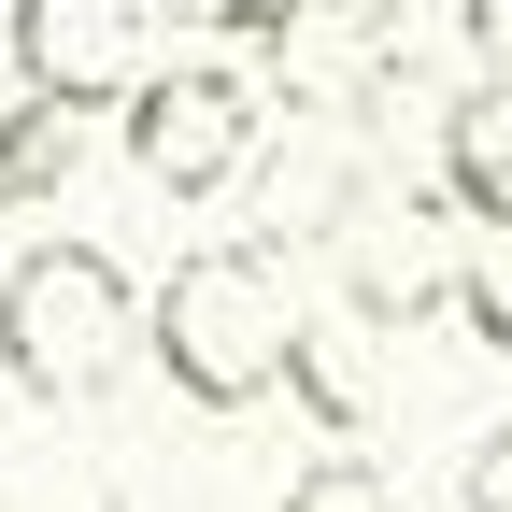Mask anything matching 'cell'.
<instances>
[{"label":"cell","mask_w":512,"mask_h":512,"mask_svg":"<svg viewBox=\"0 0 512 512\" xmlns=\"http://www.w3.org/2000/svg\"><path fill=\"white\" fill-rule=\"evenodd\" d=\"M456 43H470L484 86H512V0H456Z\"/></svg>","instance_id":"12"},{"label":"cell","mask_w":512,"mask_h":512,"mask_svg":"<svg viewBox=\"0 0 512 512\" xmlns=\"http://www.w3.org/2000/svg\"><path fill=\"white\" fill-rule=\"evenodd\" d=\"M441 200L512 242V86H470L456 114H441Z\"/></svg>","instance_id":"9"},{"label":"cell","mask_w":512,"mask_h":512,"mask_svg":"<svg viewBox=\"0 0 512 512\" xmlns=\"http://www.w3.org/2000/svg\"><path fill=\"white\" fill-rule=\"evenodd\" d=\"M128 370H143V285H128L100 242L43 228L15 271H0V384L86 413L100 384H128Z\"/></svg>","instance_id":"2"},{"label":"cell","mask_w":512,"mask_h":512,"mask_svg":"<svg viewBox=\"0 0 512 512\" xmlns=\"http://www.w3.org/2000/svg\"><path fill=\"white\" fill-rule=\"evenodd\" d=\"M128 29H143V0H0V43H15V86L43 100H128Z\"/></svg>","instance_id":"6"},{"label":"cell","mask_w":512,"mask_h":512,"mask_svg":"<svg viewBox=\"0 0 512 512\" xmlns=\"http://www.w3.org/2000/svg\"><path fill=\"white\" fill-rule=\"evenodd\" d=\"M256 143H271V114H256V86L214 72V57H171V72L128 86V171H143L157 200H228L256 171Z\"/></svg>","instance_id":"3"},{"label":"cell","mask_w":512,"mask_h":512,"mask_svg":"<svg viewBox=\"0 0 512 512\" xmlns=\"http://www.w3.org/2000/svg\"><path fill=\"white\" fill-rule=\"evenodd\" d=\"M356 342H370V313H299V342H285V399L313 413V441H370V413H384Z\"/></svg>","instance_id":"7"},{"label":"cell","mask_w":512,"mask_h":512,"mask_svg":"<svg viewBox=\"0 0 512 512\" xmlns=\"http://www.w3.org/2000/svg\"><path fill=\"white\" fill-rule=\"evenodd\" d=\"M72 171H86V100L15 86V114H0V214H57Z\"/></svg>","instance_id":"8"},{"label":"cell","mask_w":512,"mask_h":512,"mask_svg":"<svg viewBox=\"0 0 512 512\" xmlns=\"http://www.w3.org/2000/svg\"><path fill=\"white\" fill-rule=\"evenodd\" d=\"M285 342H299V299H285L271 242H200V256H171V285L143 299V356L171 370L185 413L285 399Z\"/></svg>","instance_id":"1"},{"label":"cell","mask_w":512,"mask_h":512,"mask_svg":"<svg viewBox=\"0 0 512 512\" xmlns=\"http://www.w3.org/2000/svg\"><path fill=\"white\" fill-rule=\"evenodd\" d=\"M356 200H370V114L285 100V128L256 143V228H271V242H342Z\"/></svg>","instance_id":"4"},{"label":"cell","mask_w":512,"mask_h":512,"mask_svg":"<svg viewBox=\"0 0 512 512\" xmlns=\"http://www.w3.org/2000/svg\"><path fill=\"white\" fill-rule=\"evenodd\" d=\"M256 0H143V29H171V43H214V29H242Z\"/></svg>","instance_id":"14"},{"label":"cell","mask_w":512,"mask_h":512,"mask_svg":"<svg viewBox=\"0 0 512 512\" xmlns=\"http://www.w3.org/2000/svg\"><path fill=\"white\" fill-rule=\"evenodd\" d=\"M456 498H470V512H512V427H484L470 456H456Z\"/></svg>","instance_id":"13"},{"label":"cell","mask_w":512,"mask_h":512,"mask_svg":"<svg viewBox=\"0 0 512 512\" xmlns=\"http://www.w3.org/2000/svg\"><path fill=\"white\" fill-rule=\"evenodd\" d=\"M271 512H399V484H384V470L356 456V441H328V456H313V470H299Z\"/></svg>","instance_id":"10"},{"label":"cell","mask_w":512,"mask_h":512,"mask_svg":"<svg viewBox=\"0 0 512 512\" xmlns=\"http://www.w3.org/2000/svg\"><path fill=\"white\" fill-rule=\"evenodd\" d=\"M456 328H470L484 356H512V242L484 256V271H456Z\"/></svg>","instance_id":"11"},{"label":"cell","mask_w":512,"mask_h":512,"mask_svg":"<svg viewBox=\"0 0 512 512\" xmlns=\"http://www.w3.org/2000/svg\"><path fill=\"white\" fill-rule=\"evenodd\" d=\"M342 299L370 328H427V313H456V256H441V200H356L342 214Z\"/></svg>","instance_id":"5"}]
</instances>
